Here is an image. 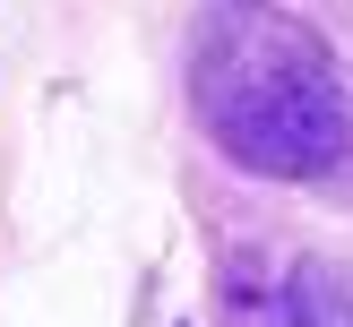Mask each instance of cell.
Segmentation results:
<instances>
[{
  "label": "cell",
  "mask_w": 353,
  "mask_h": 327,
  "mask_svg": "<svg viewBox=\"0 0 353 327\" xmlns=\"http://www.w3.org/2000/svg\"><path fill=\"white\" fill-rule=\"evenodd\" d=\"M285 319L293 327H353V284L327 258H302V267L285 275Z\"/></svg>",
  "instance_id": "2"
},
{
  "label": "cell",
  "mask_w": 353,
  "mask_h": 327,
  "mask_svg": "<svg viewBox=\"0 0 353 327\" xmlns=\"http://www.w3.org/2000/svg\"><path fill=\"white\" fill-rule=\"evenodd\" d=\"M199 112L259 181H319L353 147V103L327 43L268 0H216L199 34Z\"/></svg>",
  "instance_id": "1"
}]
</instances>
